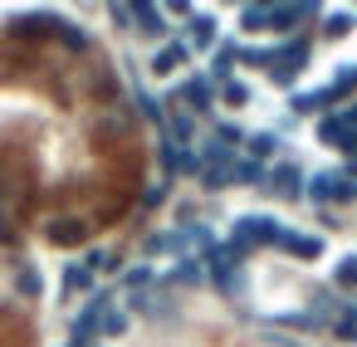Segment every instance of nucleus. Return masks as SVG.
<instances>
[{
  "label": "nucleus",
  "instance_id": "nucleus-1",
  "mask_svg": "<svg viewBox=\"0 0 357 347\" xmlns=\"http://www.w3.org/2000/svg\"><path fill=\"white\" fill-rule=\"evenodd\" d=\"M279 235H284L279 220H269V215H245V220H235L230 249H235V254H250V249H259V245H274Z\"/></svg>",
  "mask_w": 357,
  "mask_h": 347
},
{
  "label": "nucleus",
  "instance_id": "nucleus-2",
  "mask_svg": "<svg viewBox=\"0 0 357 347\" xmlns=\"http://www.w3.org/2000/svg\"><path fill=\"white\" fill-rule=\"evenodd\" d=\"M318 137H323L328 147H337V152H357V108L347 103V108L328 113V118L318 123Z\"/></svg>",
  "mask_w": 357,
  "mask_h": 347
},
{
  "label": "nucleus",
  "instance_id": "nucleus-3",
  "mask_svg": "<svg viewBox=\"0 0 357 347\" xmlns=\"http://www.w3.org/2000/svg\"><path fill=\"white\" fill-rule=\"evenodd\" d=\"M303 20H313V10H308V6H279V10H264V6H250V10L240 15V25H245V30H259V25H274L279 35H284L289 25H303Z\"/></svg>",
  "mask_w": 357,
  "mask_h": 347
},
{
  "label": "nucleus",
  "instance_id": "nucleus-4",
  "mask_svg": "<svg viewBox=\"0 0 357 347\" xmlns=\"http://www.w3.org/2000/svg\"><path fill=\"white\" fill-rule=\"evenodd\" d=\"M357 186H352V171H318L308 181V201H323V206H337V201H352Z\"/></svg>",
  "mask_w": 357,
  "mask_h": 347
},
{
  "label": "nucleus",
  "instance_id": "nucleus-5",
  "mask_svg": "<svg viewBox=\"0 0 357 347\" xmlns=\"http://www.w3.org/2000/svg\"><path fill=\"white\" fill-rule=\"evenodd\" d=\"M176 98H181L191 113H215V79H211V74H191V79L176 88Z\"/></svg>",
  "mask_w": 357,
  "mask_h": 347
},
{
  "label": "nucleus",
  "instance_id": "nucleus-6",
  "mask_svg": "<svg viewBox=\"0 0 357 347\" xmlns=\"http://www.w3.org/2000/svg\"><path fill=\"white\" fill-rule=\"evenodd\" d=\"M274 249H284V254H294V259H318V254H323V240H318V235L284 230V235L274 240Z\"/></svg>",
  "mask_w": 357,
  "mask_h": 347
},
{
  "label": "nucleus",
  "instance_id": "nucleus-7",
  "mask_svg": "<svg viewBox=\"0 0 357 347\" xmlns=\"http://www.w3.org/2000/svg\"><path fill=\"white\" fill-rule=\"evenodd\" d=\"M279 147H284V137L279 132H255V137H245V162H269V157H279Z\"/></svg>",
  "mask_w": 357,
  "mask_h": 347
},
{
  "label": "nucleus",
  "instance_id": "nucleus-8",
  "mask_svg": "<svg viewBox=\"0 0 357 347\" xmlns=\"http://www.w3.org/2000/svg\"><path fill=\"white\" fill-rule=\"evenodd\" d=\"M264 181H269V191H279V196H298V167H279V171H269Z\"/></svg>",
  "mask_w": 357,
  "mask_h": 347
},
{
  "label": "nucleus",
  "instance_id": "nucleus-9",
  "mask_svg": "<svg viewBox=\"0 0 357 347\" xmlns=\"http://www.w3.org/2000/svg\"><path fill=\"white\" fill-rule=\"evenodd\" d=\"M181 59H186V49H181V45H167V49H162V54L152 59V69H157V74H172V69H176Z\"/></svg>",
  "mask_w": 357,
  "mask_h": 347
},
{
  "label": "nucleus",
  "instance_id": "nucleus-10",
  "mask_svg": "<svg viewBox=\"0 0 357 347\" xmlns=\"http://www.w3.org/2000/svg\"><path fill=\"white\" fill-rule=\"evenodd\" d=\"M333 279H337V288H357V254H342Z\"/></svg>",
  "mask_w": 357,
  "mask_h": 347
},
{
  "label": "nucleus",
  "instance_id": "nucleus-11",
  "mask_svg": "<svg viewBox=\"0 0 357 347\" xmlns=\"http://www.w3.org/2000/svg\"><path fill=\"white\" fill-rule=\"evenodd\" d=\"M89 284H93V274H89V269H79V264L64 274V293H79V288H89Z\"/></svg>",
  "mask_w": 357,
  "mask_h": 347
},
{
  "label": "nucleus",
  "instance_id": "nucleus-12",
  "mask_svg": "<svg viewBox=\"0 0 357 347\" xmlns=\"http://www.w3.org/2000/svg\"><path fill=\"white\" fill-rule=\"evenodd\" d=\"M333 332H337V337H357V313H342V318L333 323Z\"/></svg>",
  "mask_w": 357,
  "mask_h": 347
},
{
  "label": "nucleus",
  "instance_id": "nucleus-13",
  "mask_svg": "<svg viewBox=\"0 0 357 347\" xmlns=\"http://www.w3.org/2000/svg\"><path fill=\"white\" fill-rule=\"evenodd\" d=\"M220 98H225V103H245V98H250V93H245V88H240V84H225V88H220Z\"/></svg>",
  "mask_w": 357,
  "mask_h": 347
}]
</instances>
